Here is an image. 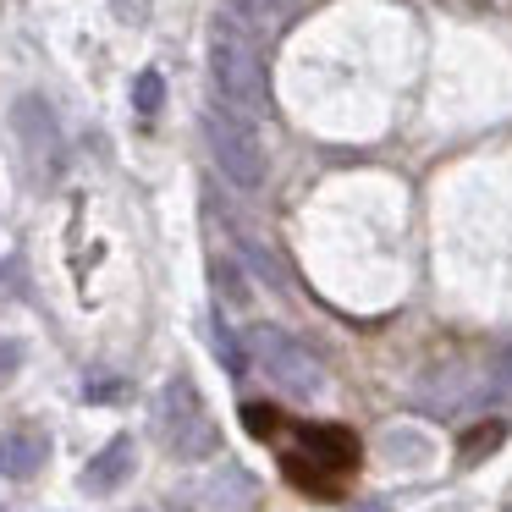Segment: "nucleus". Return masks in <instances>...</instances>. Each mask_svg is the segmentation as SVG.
<instances>
[{"label": "nucleus", "mask_w": 512, "mask_h": 512, "mask_svg": "<svg viewBox=\"0 0 512 512\" xmlns=\"http://www.w3.org/2000/svg\"><path fill=\"white\" fill-rule=\"evenodd\" d=\"M210 83H215V100L232 105V111L248 116V122H259V116L270 111L259 34L248 23H237L226 6L215 12V23H210Z\"/></svg>", "instance_id": "nucleus-1"}, {"label": "nucleus", "mask_w": 512, "mask_h": 512, "mask_svg": "<svg viewBox=\"0 0 512 512\" xmlns=\"http://www.w3.org/2000/svg\"><path fill=\"white\" fill-rule=\"evenodd\" d=\"M281 468H287V479L298 490H309V496H336L342 479L358 468V441L342 424H303L298 441L281 457Z\"/></svg>", "instance_id": "nucleus-2"}, {"label": "nucleus", "mask_w": 512, "mask_h": 512, "mask_svg": "<svg viewBox=\"0 0 512 512\" xmlns=\"http://www.w3.org/2000/svg\"><path fill=\"white\" fill-rule=\"evenodd\" d=\"M160 441H166L177 457H188V463L210 457L215 441H221L210 408H204V397L193 391L188 375H171L166 391H160Z\"/></svg>", "instance_id": "nucleus-3"}, {"label": "nucleus", "mask_w": 512, "mask_h": 512, "mask_svg": "<svg viewBox=\"0 0 512 512\" xmlns=\"http://www.w3.org/2000/svg\"><path fill=\"white\" fill-rule=\"evenodd\" d=\"M204 138H210L215 166H221L237 188H259V182H265V144H259L248 116H237L232 105L215 100L210 111H204Z\"/></svg>", "instance_id": "nucleus-4"}, {"label": "nucleus", "mask_w": 512, "mask_h": 512, "mask_svg": "<svg viewBox=\"0 0 512 512\" xmlns=\"http://www.w3.org/2000/svg\"><path fill=\"white\" fill-rule=\"evenodd\" d=\"M248 342H254V358L265 364V375L276 380L287 397H303V402H309V397H320V391H325V364L298 342V336L270 331V325H265V331H254Z\"/></svg>", "instance_id": "nucleus-5"}, {"label": "nucleus", "mask_w": 512, "mask_h": 512, "mask_svg": "<svg viewBox=\"0 0 512 512\" xmlns=\"http://www.w3.org/2000/svg\"><path fill=\"white\" fill-rule=\"evenodd\" d=\"M12 133H17V144H23V155H28V166H34V177L56 182L61 166H67V138H61L56 111H50L39 94H23V100L12 105Z\"/></svg>", "instance_id": "nucleus-6"}, {"label": "nucleus", "mask_w": 512, "mask_h": 512, "mask_svg": "<svg viewBox=\"0 0 512 512\" xmlns=\"http://www.w3.org/2000/svg\"><path fill=\"white\" fill-rule=\"evenodd\" d=\"M50 457V435L39 424H12V430H0V474L12 479H34Z\"/></svg>", "instance_id": "nucleus-7"}, {"label": "nucleus", "mask_w": 512, "mask_h": 512, "mask_svg": "<svg viewBox=\"0 0 512 512\" xmlns=\"http://www.w3.org/2000/svg\"><path fill=\"white\" fill-rule=\"evenodd\" d=\"M127 474H133V441L116 435V441H105L100 452L89 457V468H83V490H89V496H111Z\"/></svg>", "instance_id": "nucleus-8"}, {"label": "nucleus", "mask_w": 512, "mask_h": 512, "mask_svg": "<svg viewBox=\"0 0 512 512\" xmlns=\"http://www.w3.org/2000/svg\"><path fill=\"white\" fill-rule=\"evenodd\" d=\"M501 441H507V419H485V424H474V430L463 435L457 457H463V463H479V457H490Z\"/></svg>", "instance_id": "nucleus-9"}, {"label": "nucleus", "mask_w": 512, "mask_h": 512, "mask_svg": "<svg viewBox=\"0 0 512 512\" xmlns=\"http://www.w3.org/2000/svg\"><path fill=\"white\" fill-rule=\"evenodd\" d=\"M243 424H248V435H254V441H281V413L270 408V402H248Z\"/></svg>", "instance_id": "nucleus-10"}, {"label": "nucleus", "mask_w": 512, "mask_h": 512, "mask_svg": "<svg viewBox=\"0 0 512 512\" xmlns=\"http://www.w3.org/2000/svg\"><path fill=\"white\" fill-rule=\"evenodd\" d=\"M133 105H138V116H155L160 105H166V83H160V72H138L133 78Z\"/></svg>", "instance_id": "nucleus-11"}, {"label": "nucleus", "mask_w": 512, "mask_h": 512, "mask_svg": "<svg viewBox=\"0 0 512 512\" xmlns=\"http://www.w3.org/2000/svg\"><path fill=\"white\" fill-rule=\"evenodd\" d=\"M83 397H89V402H111V397H122V375H111V369L89 375V380H83Z\"/></svg>", "instance_id": "nucleus-12"}, {"label": "nucleus", "mask_w": 512, "mask_h": 512, "mask_svg": "<svg viewBox=\"0 0 512 512\" xmlns=\"http://www.w3.org/2000/svg\"><path fill=\"white\" fill-rule=\"evenodd\" d=\"M215 358H221V364L232 369V375H243V347H237V336L226 331V325L215 331Z\"/></svg>", "instance_id": "nucleus-13"}, {"label": "nucleus", "mask_w": 512, "mask_h": 512, "mask_svg": "<svg viewBox=\"0 0 512 512\" xmlns=\"http://www.w3.org/2000/svg\"><path fill=\"white\" fill-rule=\"evenodd\" d=\"M23 369V342H12V336H0V386Z\"/></svg>", "instance_id": "nucleus-14"}, {"label": "nucleus", "mask_w": 512, "mask_h": 512, "mask_svg": "<svg viewBox=\"0 0 512 512\" xmlns=\"http://www.w3.org/2000/svg\"><path fill=\"white\" fill-rule=\"evenodd\" d=\"M215 281H226V303H232V309L248 303V287H243V276H237L232 265H215Z\"/></svg>", "instance_id": "nucleus-15"}, {"label": "nucleus", "mask_w": 512, "mask_h": 512, "mask_svg": "<svg viewBox=\"0 0 512 512\" xmlns=\"http://www.w3.org/2000/svg\"><path fill=\"white\" fill-rule=\"evenodd\" d=\"M111 12L122 17L127 28H144L149 23V0H111Z\"/></svg>", "instance_id": "nucleus-16"}, {"label": "nucleus", "mask_w": 512, "mask_h": 512, "mask_svg": "<svg viewBox=\"0 0 512 512\" xmlns=\"http://www.w3.org/2000/svg\"><path fill=\"white\" fill-rule=\"evenodd\" d=\"M243 248H248V259H254V270H259V276L281 281V265H276V259H270V248H259V243H243Z\"/></svg>", "instance_id": "nucleus-17"}]
</instances>
